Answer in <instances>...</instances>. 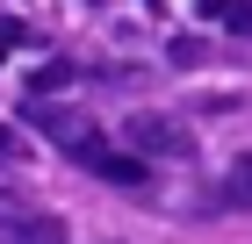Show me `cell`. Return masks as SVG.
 <instances>
[{
    "label": "cell",
    "instance_id": "6da1fadb",
    "mask_svg": "<svg viewBox=\"0 0 252 244\" xmlns=\"http://www.w3.org/2000/svg\"><path fill=\"white\" fill-rule=\"evenodd\" d=\"M123 136H130V151H144V158H188L194 136L180 130L173 115H152V108H137L130 122H123Z\"/></svg>",
    "mask_w": 252,
    "mask_h": 244
},
{
    "label": "cell",
    "instance_id": "7a4b0ae2",
    "mask_svg": "<svg viewBox=\"0 0 252 244\" xmlns=\"http://www.w3.org/2000/svg\"><path fill=\"white\" fill-rule=\"evenodd\" d=\"M0 244H65V223L58 216H0Z\"/></svg>",
    "mask_w": 252,
    "mask_h": 244
},
{
    "label": "cell",
    "instance_id": "3957f363",
    "mask_svg": "<svg viewBox=\"0 0 252 244\" xmlns=\"http://www.w3.org/2000/svg\"><path fill=\"white\" fill-rule=\"evenodd\" d=\"M101 180H108V187H144V180H152V165H144V151H116V144H108V151H101Z\"/></svg>",
    "mask_w": 252,
    "mask_h": 244
},
{
    "label": "cell",
    "instance_id": "277c9868",
    "mask_svg": "<svg viewBox=\"0 0 252 244\" xmlns=\"http://www.w3.org/2000/svg\"><path fill=\"white\" fill-rule=\"evenodd\" d=\"M209 22H223V29H238V36H252V0H194Z\"/></svg>",
    "mask_w": 252,
    "mask_h": 244
},
{
    "label": "cell",
    "instance_id": "5b68a950",
    "mask_svg": "<svg viewBox=\"0 0 252 244\" xmlns=\"http://www.w3.org/2000/svg\"><path fill=\"white\" fill-rule=\"evenodd\" d=\"M65 86H72V65H65V57H51V65H36V72H29V94H36V101L65 94Z\"/></svg>",
    "mask_w": 252,
    "mask_h": 244
},
{
    "label": "cell",
    "instance_id": "8992f818",
    "mask_svg": "<svg viewBox=\"0 0 252 244\" xmlns=\"http://www.w3.org/2000/svg\"><path fill=\"white\" fill-rule=\"evenodd\" d=\"M223 208H252V151L231 165V180H223Z\"/></svg>",
    "mask_w": 252,
    "mask_h": 244
},
{
    "label": "cell",
    "instance_id": "52a82bcc",
    "mask_svg": "<svg viewBox=\"0 0 252 244\" xmlns=\"http://www.w3.org/2000/svg\"><path fill=\"white\" fill-rule=\"evenodd\" d=\"M15 43H29V29H22V22H15V15H0V57L15 51Z\"/></svg>",
    "mask_w": 252,
    "mask_h": 244
},
{
    "label": "cell",
    "instance_id": "ba28073f",
    "mask_svg": "<svg viewBox=\"0 0 252 244\" xmlns=\"http://www.w3.org/2000/svg\"><path fill=\"white\" fill-rule=\"evenodd\" d=\"M202 57H209V51H202L194 36H180V43H173V65H202Z\"/></svg>",
    "mask_w": 252,
    "mask_h": 244
},
{
    "label": "cell",
    "instance_id": "9c48e42d",
    "mask_svg": "<svg viewBox=\"0 0 252 244\" xmlns=\"http://www.w3.org/2000/svg\"><path fill=\"white\" fill-rule=\"evenodd\" d=\"M15 151H22V136L7 130V122H0V158H15Z\"/></svg>",
    "mask_w": 252,
    "mask_h": 244
}]
</instances>
